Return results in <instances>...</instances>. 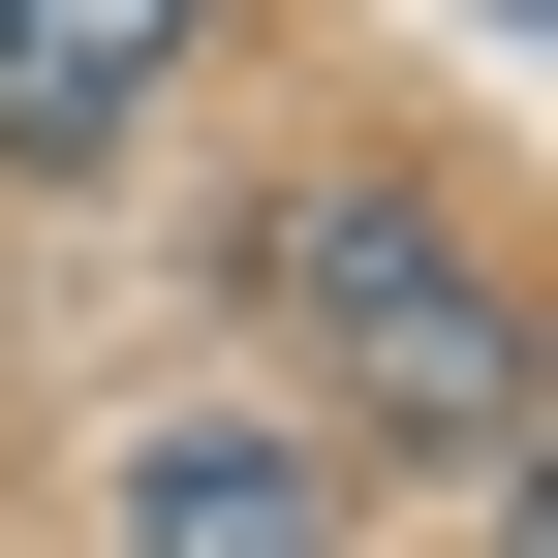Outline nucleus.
<instances>
[{"label":"nucleus","instance_id":"f257e3e1","mask_svg":"<svg viewBox=\"0 0 558 558\" xmlns=\"http://www.w3.org/2000/svg\"><path fill=\"white\" fill-rule=\"evenodd\" d=\"M279 311L341 341V403H373V435H435V465H497V435H527V311L465 279L435 186H311V218H279Z\"/></svg>","mask_w":558,"mask_h":558},{"label":"nucleus","instance_id":"f03ea898","mask_svg":"<svg viewBox=\"0 0 558 558\" xmlns=\"http://www.w3.org/2000/svg\"><path fill=\"white\" fill-rule=\"evenodd\" d=\"M186 32H218V0H0V156H32V186H62V156H124Z\"/></svg>","mask_w":558,"mask_h":558},{"label":"nucleus","instance_id":"7ed1b4c3","mask_svg":"<svg viewBox=\"0 0 558 558\" xmlns=\"http://www.w3.org/2000/svg\"><path fill=\"white\" fill-rule=\"evenodd\" d=\"M124 558H341V465L311 435H156L124 465Z\"/></svg>","mask_w":558,"mask_h":558}]
</instances>
